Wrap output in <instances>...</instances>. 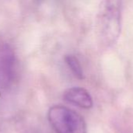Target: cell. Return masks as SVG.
Returning a JSON list of instances; mask_svg holds the SVG:
<instances>
[{
    "instance_id": "cell-3",
    "label": "cell",
    "mask_w": 133,
    "mask_h": 133,
    "mask_svg": "<svg viewBox=\"0 0 133 133\" xmlns=\"http://www.w3.org/2000/svg\"><path fill=\"white\" fill-rule=\"evenodd\" d=\"M17 76V58L13 46L0 40V92L9 90Z\"/></svg>"
},
{
    "instance_id": "cell-4",
    "label": "cell",
    "mask_w": 133,
    "mask_h": 133,
    "mask_svg": "<svg viewBox=\"0 0 133 133\" xmlns=\"http://www.w3.org/2000/svg\"><path fill=\"white\" fill-rule=\"evenodd\" d=\"M63 99L78 108L90 109L93 105L90 94L82 87H71L67 89L63 94Z\"/></svg>"
},
{
    "instance_id": "cell-2",
    "label": "cell",
    "mask_w": 133,
    "mask_h": 133,
    "mask_svg": "<svg viewBox=\"0 0 133 133\" xmlns=\"http://www.w3.org/2000/svg\"><path fill=\"white\" fill-rule=\"evenodd\" d=\"M48 119L56 133H87L84 118L63 105H54L48 111Z\"/></svg>"
},
{
    "instance_id": "cell-5",
    "label": "cell",
    "mask_w": 133,
    "mask_h": 133,
    "mask_svg": "<svg viewBox=\"0 0 133 133\" xmlns=\"http://www.w3.org/2000/svg\"><path fill=\"white\" fill-rule=\"evenodd\" d=\"M65 61L69 69L71 70L72 73L74 75L75 77H77L79 79L84 78L83 70L80 64V62L78 61L77 57L72 55H68L65 57Z\"/></svg>"
},
{
    "instance_id": "cell-1",
    "label": "cell",
    "mask_w": 133,
    "mask_h": 133,
    "mask_svg": "<svg viewBox=\"0 0 133 133\" xmlns=\"http://www.w3.org/2000/svg\"><path fill=\"white\" fill-rule=\"evenodd\" d=\"M123 0H100L96 21L98 37L105 47L113 46L122 29Z\"/></svg>"
}]
</instances>
